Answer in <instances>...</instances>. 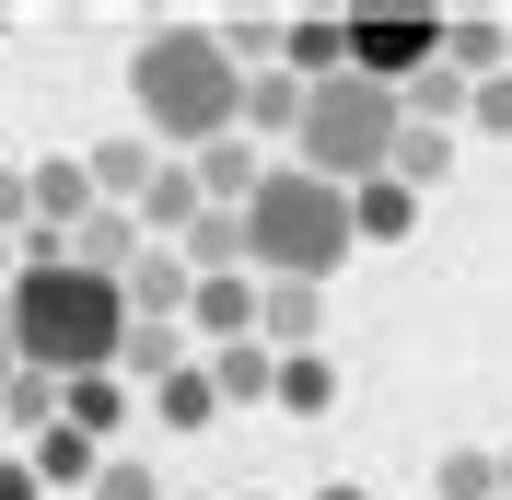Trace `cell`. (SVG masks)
I'll use <instances>...</instances> for the list:
<instances>
[{
  "label": "cell",
  "instance_id": "28",
  "mask_svg": "<svg viewBox=\"0 0 512 500\" xmlns=\"http://www.w3.org/2000/svg\"><path fill=\"white\" fill-rule=\"evenodd\" d=\"M466 117H478V128H501V140H512V70H501V82H478V105H466Z\"/></svg>",
  "mask_w": 512,
  "mask_h": 500
},
{
  "label": "cell",
  "instance_id": "6",
  "mask_svg": "<svg viewBox=\"0 0 512 500\" xmlns=\"http://www.w3.org/2000/svg\"><path fill=\"white\" fill-rule=\"evenodd\" d=\"M163 163H175V152H152L140 128H117V140H94V152H82V175H94V210H140Z\"/></svg>",
  "mask_w": 512,
  "mask_h": 500
},
{
  "label": "cell",
  "instance_id": "13",
  "mask_svg": "<svg viewBox=\"0 0 512 500\" xmlns=\"http://www.w3.org/2000/svg\"><path fill=\"white\" fill-rule=\"evenodd\" d=\"M70 256H82L94 280H128V268L152 256V233H140V210H94L82 233H70Z\"/></svg>",
  "mask_w": 512,
  "mask_h": 500
},
{
  "label": "cell",
  "instance_id": "3",
  "mask_svg": "<svg viewBox=\"0 0 512 500\" xmlns=\"http://www.w3.org/2000/svg\"><path fill=\"white\" fill-rule=\"evenodd\" d=\"M245 245H256V280H303L326 291L338 268H350V187H326V175H303V163H268L245 198Z\"/></svg>",
  "mask_w": 512,
  "mask_h": 500
},
{
  "label": "cell",
  "instance_id": "32",
  "mask_svg": "<svg viewBox=\"0 0 512 500\" xmlns=\"http://www.w3.org/2000/svg\"><path fill=\"white\" fill-rule=\"evenodd\" d=\"M0 291H12V245H0Z\"/></svg>",
  "mask_w": 512,
  "mask_h": 500
},
{
  "label": "cell",
  "instance_id": "4",
  "mask_svg": "<svg viewBox=\"0 0 512 500\" xmlns=\"http://www.w3.org/2000/svg\"><path fill=\"white\" fill-rule=\"evenodd\" d=\"M396 128H408V105L384 94V82H315L303 94V128H291V163L303 175H326V187H373L384 163H396Z\"/></svg>",
  "mask_w": 512,
  "mask_h": 500
},
{
  "label": "cell",
  "instance_id": "21",
  "mask_svg": "<svg viewBox=\"0 0 512 500\" xmlns=\"http://www.w3.org/2000/svg\"><path fill=\"white\" fill-rule=\"evenodd\" d=\"M59 373H12V384H0V419H12V431H24V442H47V431H59Z\"/></svg>",
  "mask_w": 512,
  "mask_h": 500
},
{
  "label": "cell",
  "instance_id": "1",
  "mask_svg": "<svg viewBox=\"0 0 512 500\" xmlns=\"http://www.w3.org/2000/svg\"><path fill=\"white\" fill-rule=\"evenodd\" d=\"M128 117H140V140L152 152H210V140H233L245 128V70H233V47L210 24H152L140 35V59H128Z\"/></svg>",
  "mask_w": 512,
  "mask_h": 500
},
{
  "label": "cell",
  "instance_id": "30",
  "mask_svg": "<svg viewBox=\"0 0 512 500\" xmlns=\"http://www.w3.org/2000/svg\"><path fill=\"white\" fill-rule=\"evenodd\" d=\"M12 373H24V361H12V303H0V384H12Z\"/></svg>",
  "mask_w": 512,
  "mask_h": 500
},
{
  "label": "cell",
  "instance_id": "11",
  "mask_svg": "<svg viewBox=\"0 0 512 500\" xmlns=\"http://www.w3.org/2000/svg\"><path fill=\"white\" fill-rule=\"evenodd\" d=\"M280 70H291V82H338V70H350V12H303V24H280Z\"/></svg>",
  "mask_w": 512,
  "mask_h": 500
},
{
  "label": "cell",
  "instance_id": "34",
  "mask_svg": "<svg viewBox=\"0 0 512 500\" xmlns=\"http://www.w3.org/2000/svg\"><path fill=\"white\" fill-rule=\"evenodd\" d=\"M0 454H12V419H0Z\"/></svg>",
  "mask_w": 512,
  "mask_h": 500
},
{
  "label": "cell",
  "instance_id": "35",
  "mask_svg": "<svg viewBox=\"0 0 512 500\" xmlns=\"http://www.w3.org/2000/svg\"><path fill=\"white\" fill-rule=\"evenodd\" d=\"M245 500H268V489H245Z\"/></svg>",
  "mask_w": 512,
  "mask_h": 500
},
{
  "label": "cell",
  "instance_id": "20",
  "mask_svg": "<svg viewBox=\"0 0 512 500\" xmlns=\"http://www.w3.org/2000/svg\"><path fill=\"white\" fill-rule=\"evenodd\" d=\"M59 419H70V431H82V442H117V419H128V384L117 373H82V384H59Z\"/></svg>",
  "mask_w": 512,
  "mask_h": 500
},
{
  "label": "cell",
  "instance_id": "5",
  "mask_svg": "<svg viewBox=\"0 0 512 500\" xmlns=\"http://www.w3.org/2000/svg\"><path fill=\"white\" fill-rule=\"evenodd\" d=\"M431 59H443V12H350V82L408 94Z\"/></svg>",
  "mask_w": 512,
  "mask_h": 500
},
{
  "label": "cell",
  "instance_id": "24",
  "mask_svg": "<svg viewBox=\"0 0 512 500\" xmlns=\"http://www.w3.org/2000/svg\"><path fill=\"white\" fill-rule=\"evenodd\" d=\"M303 94H315V82H291V70H245V117H256V128H280V140L303 128Z\"/></svg>",
  "mask_w": 512,
  "mask_h": 500
},
{
  "label": "cell",
  "instance_id": "31",
  "mask_svg": "<svg viewBox=\"0 0 512 500\" xmlns=\"http://www.w3.org/2000/svg\"><path fill=\"white\" fill-rule=\"evenodd\" d=\"M315 500H373V489H315Z\"/></svg>",
  "mask_w": 512,
  "mask_h": 500
},
{
  "label": "cell",
  "instance_id": "16",
  "mask_svg": "<svg viewBox=\"0 0 512 500\" xmlns=\"http://www.w3.org/2000/svg\"><path fill=\"white\" fill-rule=\"evenodd\" d=\"M24 187H35V221H47V233H82V221H94V175H82V163H35Z\"/></svg>",
  "mask_w": 512,
  "mask_h": 500
},
{
  "label": "cell",
  "instance_id": "8",
  "mask_svg": "<svg viewBox=\"0 0 512 500\" xmlns=\"http://www.w3.org/2000/svg\"><path fill=\"white\" fill-rule=\"evenodd\" d=\"M175 256H187V280H256V245H245V210H198L187 233H175Z\"/></svg>",
  "mask_w": 512,
  "mask_h": 500
},
{
  "label": "cell",
  "instance_id": "9",
  "mask_svg": "<svg viewBox=\"0 0 512 500\" xmlns=\"http://www.w3.org/2000/svg\"><path fill=\"white\" fill-rule=\"evenodd\" d=\"M198 373H210V396H222V407H280V349H268V338H233V349H210Z\"/></svg>",
  "mask_w": 512,
  "mask_h": 500
},
{
  "label": "cell",
  "instance_id": "10",
  "mask_svg": "<svg viewBox=\"0 0 512 500\" xmlns=\"http://www.w3.org/2000/svg\"><path fill=\"white\" fill-rule=\"evenodd\" d=\"M24 466H35V489H47V500H94V477H105V442H82V431L59 419L47 442H24Z\"/></svg>",
  "mask_w": 512,
  "mask_h": 500
},
{
  "label": "cell",
  "instance_id": "23",
  "mask_svg": "<svg viewBox=\"0 0 512 500\" xmlns=\"http://www.w3.org/2000/svg\"><path fill=\"white\" fill-rule=\"evenodd\" d=\"M280 407L326 419V407H338V361H326V349H280Z\"/></svg>",
  "mask_w": 512,
  "mask_h": 500
},
{
  "label": "cell",
  "instance_id": "29",
  "mask_svg": "<svg viewBox=\"0 0 512 500\" xmlns=\"http://www.w3.org/2000/svg\"><path fill=\"white\" fill-rule=\"evenodd\" d=\"M0 500H47V489H35V466H24V454H0Z\"/></svg>",
  "mask_w": 512,
  "mask_h": 500
},
{
  "label": "cell",
  "instance_id": "17",
  "mask_svg": "<svg viewBox=\"0 0 512 500\" xmlns=\"http://www.w3.org/2000/svg\"><path fill=\"white\" fill-rule=\"evenodd\" d=\"M198 349H187V326H128L117 338V384H163V373H187Z\"/></svg>",
  "mask_w": 512,
  "mask_h": 500
},
{
  "label": "cell",
  "instance_id": "26",
  "mask_svg": "<svg viewBox=\"0 0 512 500\" xmlns=\"http://www.w3.org/2000/svg\"><path fill=\"white\" fill-rule=\"evenodd\" d=\"M431 500H501V454L454 442V454H443V477H431Z\"/></svg>",
  "mask_w": 512,
  "mask_h": 500
},
{
  "label": "cell",
  "instance_id": "14",
  "mask_svg": "<svg viewBox=\"0 0 512 500\" xmlns=\"http://www.w3.org/2000/svg\"><path fill=\"white\" fill-rule=\"evenodd\" d=\"M315 326H326V291H303V280H256V338H268V349H315Z\"/></svg>",
  "mask_w": 512,
  "mask_h": 500
},
{
  "label": "cell",
  "instance_id": "2",
  "mask_svg": "<svg viewBox=\"0 0 512 500\" xmlns=\"http://www.w3.org/2000/svg\"><path fill=\"white\" fill-rule=\"evenodd\" d=\"M12 361L24 373H59V384H82V373H117V338H128V291L117 280H94L82 256H35V268H12Z\"/></svg>",
  "mask_w": 512,
  "mask_h": 500
},
{
  "label": "cell",
  "instance_id": "12",
  "mask_svg": "<svg viewBox=\"0 0 512 500\" xmlns=\"http://www.w3.org/2000/svg\"><path fill=\"white\" fill-rule=\"evenodd\" d=\"M187 175H198V210H245L268 163H256V140L233 128V140H210V152H187Z\"/></svg>",
  "mask_w": 512,
  "mask_h": 500
},
{
  "label": "cell",
  "instance_id": "36",
  "mask_svg": "<svg viewBox=\"0 0 512 500\" xmlns=\"http://www.w3.org/2000/svg\"><path fill=\"white\" fill-rule=\"evenodd\" d=\"M501 70H512V59H501Z\"/></svg>",
  "mask_w": 512,
  "mask_h": 500
},
{
  "label": "cell",
  "instance_id": "27",
  "mask_svg": "<svg viewBox=\"0 0 512 500\" xmlns=\"http://www.w3.org/2000/svg\"><path fill=\"white\" fill-rule=\"evenodd\" d=\"M94 500H163V477L140 466V454H105V477H94Z\"/></svg>",
  "mask_w": 512,
  "mask_h": 500
},
{
  "label": "cell",
  "instance_id": "22",
  "mask_svg": "<svg viewBox=\"0 0 512 500\" xmlns=\"http://www.w3.org/2000/svg\"><path fill=\"white\" fill-rule=\"evenodd\" d=\"M152 419H163V431H210V419H222L210 373H198V361H187V373H163V384H152Z\"/></svg>",
  "mask_w": 512,
  "mask_h": 500
},
{
  "label": "cell",
  "instance_id": "19",
  "mask_svg": "<svg viewBox=\"0 0 512 500\" xmlns=\"http://www.w3.org/2000/svg\"><path fill=\"white\" fill-rule=\"evenodd\" d=\"M198 338L210 349H233V338H256V280H198Z\"/></svg>",
  "mask_w": 512,
  "mask_h": 500
},
{
  "label": "cell",
  "instance_id": "33",
  "mask_svg": "<svg viewBox=\"0 0 512 500\" xmlns=\"http://www.w3.org/2000/svg\"><path fill=\"white\" fill-rule=\"evenodd\" d=\"M501 500H512V454H501Z\"/></svg>",
  "mask_w": 512,
  "mask_h": 500
},
{
  "label": "cell",
  "instance_id": "18",
  "mask_svg": "<svg viewBox=\"0 0 512 500\" xmlns=\"http://www.w3.org/2000/svg\"><path fill=\"white\" fill-rule=\"evenodd\" d=\"M350 233L361 245H396V233H419V198L396 175H373V187H350Z\"/></svg>",
  "mask_w": 512,
  "mask_h": 500
},
{
  "label": "cell",
  "instance_id": "7",
  "mask_svg": "<svg viewBox=\"0 0 512 500\" xmlns=\"http://www.w3.org/2000/svg\"><path fill=\"white\" fill-rule=\"evenodd\" d=\"M117 291H128V326H187V303H198V280H187V256H175V245H152Z\"/></svg>",
  "mask_w": 512,
  "mask_h": 500
},
{
  "label": "cell",
  "instance_id": "15",
  "mask_svg": "<svg viewBox=\"0 0 512 500\" xmlns=\"http://www.w3.org/2000/svg\"><path fill=\"white\" fill-rule=\"evenodd\" d=\"M512 59V24H489V12H443V70L454 82H501Z\"/></svg>",
  "mask_w": 512,
  "mask_h": 500
},
{
  "label": "cell",
  "instance_id": "25",
  "mask_svg": "<svg viewBox=\"0 0 512 500\" xmlns=\"http://www.w3.org/2000/svg\"><path fill=\"white\" fill-rule=\"evenodd\" d=\"M443 163H454V140H443V128H396V163H384V175H396V187H443Z\"/></svg>",
  "mask_w": 512,
  "mask_h": 500
}]
</instances>
